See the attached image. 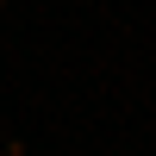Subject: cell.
Listing matches in <instances>:
<instances>
[{"mask_svg":"<svg viewBox=\"0 0 156 156\" xmlns=\"http://www.w3.org/2000/svg\"><path fill=\"white\" fill-rule=\"evenodd\" d=\"M0 6H6V0H0Z\"/></svg>","mask_w":156,"mask_h":156,"instance_id":"1","label":"cell"}]
</instances>
